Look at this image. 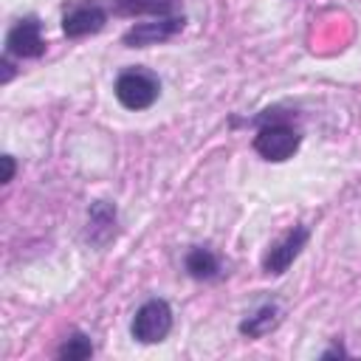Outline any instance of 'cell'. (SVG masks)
Returning <instances> with one entry per match:
<instances>
[{"label": "cell", "mask_w": 361, "mask_h": 361, "mask_svg": "<svg viewBox=\"0 0 361 361\" xmlns=\"http://www.w3.org/2000/svg\"><path fill=\"white\" fill-rule=\"evenodd\" d=\"M183 268H186V274H189L192 279H197V282H212V279L220 276V259H217V254H214L212 248H206V245H192V248L186 251V257H183Z\"/></svg>", "instance_id": "9c48e42d"}, {"label": "cell", "mask_w": 361, "mask_h": 361, "mask_svg": "<svg viewBox=\"0 0 361 361\" xmlns=\"http://www.w3.org/2000/svg\"><path fill=\"white\" fill-rule=\"evenodd\" d=\"M186 25L183 14H169V17H152L147 23H133L124 34H121V45L124 48H149V45H161L169 42L175 34H180Z\"/></svg>", "instance_id": "277c9868"}, {"label": "cell", "mask_w": 361, "mask_h": 361, "mask_svg": "<svg viewBox=\"0 0 361 361\" xmlns=\"http://www.w3.org/2000/svg\"><path fill=\"white\" fill-rule=\"evenodd\" d=\"M113 93H116V102L124 107V110H133V113H141L147 107H152L161 96V79L149 71V68H127L116 76V85H113Z\"/></svg>", "instance_id": "7a4b0ae2"}, {"label": "cell", "mask_w": 361, "mask_h": 361, "mask_svg": "<svg viewBox=\"0 0 361 361\" xmlns=\"http://www.w3.org/2000/svg\"><path fill=\"white\" fill-rule=\"evenodd\" d=\"M251 124L257 127L254 135V152L271 164H282L288 158H293V152L302 144L299 130L290 124V113H285L282 107H268L259 116L251 118Z\"/></svg>", "instance_id": "6da1fadb"}, {"label": "cell", "mask_w": 361, "mask_h": 361, "mask_svg": "<svg viewBox=\"0 0 361 361\" xmlns=\"http://www.w3.org/2000/svg\"><path fill=\"white\" fill-rule=\"evenodd\" d=\"M107 25V8L102 3H90V0H76L65 8L62 14V34L68 39H79V37H90L99 34Z\"/></svg>", "instance_id": "8992f818"}, {"label": "cell", "mask_w": 361, "mask_h": 361, "mask_svg": "<svg viewBox=\"0 0 361 361\" xmlns=\"http://www.w3.org/2000/svg\"><path fill=\"white\" fill-rule=\"evenodd\" d=\"M14 172H17L14 155H3V183H11L14 180Z\"/></svg>", "instance_id": "4fadbf2b"}, {"label": "cell", "mask_w": 361, "mask_h": 361, "mask_svg": "<svg viewBox=\"0 0 361 361\" xmlns=\"http://www.w3.org/2000/svg\"><path fill=\"white\" fill-rule=\"evenodd\" d=\"M118 17H169L178 14V0H113Z\"/></svg>", "instance_id": "30bf717a"}, {"label": "cell", "mask_w": 361, "mask_h": 361, "mask_svg": "<svg viewBox=\"0 0 361 361\" xmlns=\"http://www.w3.org/2000/svg\"><path fill=\"white\" fill-rule=\"evenodd\" d=\"M0 68H3V85H8L11 79H14V65H11V59H8V54L0 59Z\"/></svg>", "instance_id": "5bb4252c"}, {"label": "cell", "mask_w": 361, "mask_h": 361, "mask_svg": "<svg viewBox=\"0 0 361 361\" xmlns=\"http://www.w3.org/2000/svg\"><path fill=\"white\" fill-rule=\"evenodd\" d=\"M118 231V209L113 200H93L87 209V226H85V240L93 248H107L116 240Z\"/></svg>", "instance_id": "ba28073f"}, {"label": "cell", "mask_w": 361, "mask_h": 361, "mask_svg": "<svg viewBox=\"0 0 361 361\" xmlns=\"http://www.w3.org/2000/svg\"><path fill=\"white\" fill-rule=\"evenodd\" d=\"M172 322H175V319H172L169 302L161 299V296H152V299H147V302L135 310V316H133V322H130V336H133L138 344H161V341L169 336Z\"/></svg>", "instance_id": "3957f363"}, {"label": "cell", "mask_w": 361, "mask_h": 361, "mask_svg": "<svg viewBox=\"0 0 361 361\" xmlns=\"http://www.w3.org/2000/svg\"><path fill=\"white\" fill-rule=\"evenodd\" d=\"M90 355H93V341H90V336L82 333V330L71 333V336L56 347V358H62V361H82V358H90Z\"/></svg>", "instance_id": "7c38bea8"}, {"label": "cell", "mask_w": 361, "mask_h": 361, "mask_svg": "<svg viewBox=\"0 0 361 361\" xmlns=\"http://www.w3.org/2000/svg\"><path fill=\"white\" fill-rule=\"evenodd\" d=\"M279 305L276 302H265V305H259L251 316H245L240 324H237V330L245 336V338H262L265 333H271L276 324H279Z\"/></svg>", "instance_id": "8fae6325"}, {"label": "cell", "mask_w": 361, "mask_h": 361, "mask_svg": "<svg viewBox=\"0 0 361 361\" xmlns=\"http://www.w3.org/2000/svg\"><path fill=\"white\" fill-rule=\"evenodd\" d=\"M6 54L17 59H39L45 54V37L42 23L37 17L17 20L6 34Z\"/></svg>", "instance_id": "52a82bcc"}, {"label": "cell", "mask_w": 361, "mask_h": 361, "mask_svg": "<svg viewBox=\"0 0 361 361\" xmlns=\"http://www.w3.org/2000/svg\"><path fill=\"white\" fill-rule=\"evenodd\" d=\"M347 355H350V353H347L341 344H333L330 350H324V353H322V358H347Z\"/></svg>", "instance_id": "9a60e30c"}, {"label": "cell", "mask_w": 361, "mask_h": 361, "mask_svg": "<svg viewBox=\"0 0 361 361\" xmlns=\"http://www.w3.org/2000/svg\"><path fill=\"white\" fill-rule=\"evenodd\" d=\"M310 240V228L307 226H293L290 231H285L279 240H274L262 257V271L271 274V276H282L293 259L302 254V248L307 245Z\"/></svg>", "instance_id": "5b68a950"}]
</instances>
